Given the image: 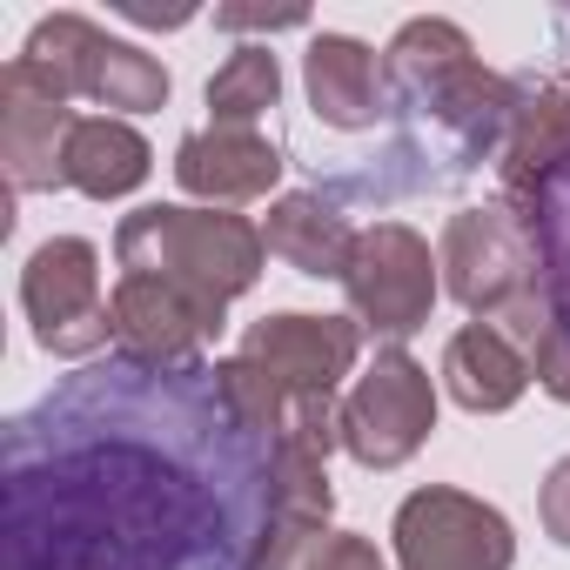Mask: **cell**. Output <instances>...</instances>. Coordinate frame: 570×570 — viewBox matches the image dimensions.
Here are the masks:
<instances>
[{"instance_id":"4fadbf2b","label":"cell","mask_w":570,"mask_h":570,"mask_svg":"<svg viewBox=\"0 0 570 570\" xmlns=\"http://www.w3.org/2000/svg\"><path fill=\"white\" fill-rule=\"evenodd\" d=\"M108 309H115V350L141 363H195L202 343L215 336V323L155 275H121Z\"/></svg>"},{"instance_id":"8fae6325","label":"cell","mask_w":570,"mask_h":570,"mask_svg":"<svg viewBox=\"0 0 570 570\" xmlns=\"http://www.w3.org/2000/svg\"><path fill=\"white\" fill-rule=\"evenodd\" d=\"M517 563V537L510 517L490 510L470 490L430 483L416 497H403L396 510V570H510Z\"/></svg>"},{"instance_id":"6da1fadb","label":"cell","mask_w":570,"mask_h":570,"mask_svg":"<svg viewBox=\"0 0 570 570\" xmlns=\"http://www.w3.org/2000/svg\"><path fill=\"white\" fill-rule=\"evenodd\" d=\"M275 436L215 363L108 356L0 436V570H255Z\"/></svg>"},{"instance_id":"d6986e66","label":"cell","mask_w":570,"mask_h":570,"mask_svg":"<svg viewBox=\"0 0 570 570\" xmlns=\"http://www.w3.org/2000/svg\"><path fill=\"white\" fill-rule=\"evenodd\" d=\"M275 95H282V68H275V55L268 48H235L222 68H215V81H208V128H255L268 108H275Z\"/></svg>"},{"instance_id":"5bb4252c","label":"cell","mask_w":570,"mask_h":570,"mask_svg":"<svg viewBox=\"0 0 570 570\" xmlns=\"http://www.w3.org/2000/svg\"><path fill=\"white\" fill-rule=\"evenodd\" d=\"M275 175H282V148L262 141L255 128H202L175 148V181L208 208L255 202L275 188Z\"/></svg>"},{"instance_id":"3957f363","label":"cell","mask_w":570,"mask_h":570,"mask_svg":"<svg viewBox=\"0 0 570 570\" xmlns=\"http://www.w3.org/2000/svg\"><path fill=\"white\" fill-rule=\"evenodd\" d=\"M121 275H155L168 289H181L215 330L228 323V303L255 289L262 275V228L228 215V208H135L115 228Z\"/></svg>"},{"instance_id":"7a4b0ae2","label":"cell","mask_w":570,"mask_h":570,"mask_svg":"<svg viewBox=\"0 0 570 570\" xmlns=\"http://www.w3.org/2000/svg\"><path fill=\"white\" fill-rule=\"evenodd\" d=\"M383 81H390V115L410 121L416 148H436L443 175L497 161L510 141V121L523 108V95L476 61L470 35L436 14L396 28V41L383 55Z\"/></svg>"},{"instance_id":"30bf717a","label":"cell","mask_w":570,"mask_h":570,"mask_svg":"<svg viewBox=\"0 0 570 570\" xmlns=\"http://www.w3.org/2000/svg\"><path fill=\"white\" fill-rule=\"evenodd\" d=\"M430 430H436L430 370L410 350H376V363L343 403V450L363 470H396L430 443Z\"/></svg>"},{"instance_id":"9c48e42d","label":"cell","mask_w":570,"mask_h":570,"mask_svg":"<svg viewBox=\"0 0 570 570\" xmlns=\"http://www.w3.org/2000/svg\"><path fill=\"white\" fill-rule=\"evenodd\" d=\"M343 289H350V316L356 330L383 336L390 350H403L430 309H436V262H430V242L403 222H376L356 235V255L343 268Z\"/></svg>"},{"instance_id":"52a82bcc","label":"cell","mask_w":570,"mask_h":570,"mask_svg":"<svg viewBox=\"0 0 570 570\" xmlns=\"http://www.w3.org/2000/svg\"><path fill=\"white\" fill-rule=\"evenodd\" d=\"M21 309L35 323V343L61 363H88L115 343V309L101 296V255L81 235H55L21 268Z\"/></svg>"},{"instance_id":"2e32d148","label":"cell","mask_w":570,"mask_h":570,"mask_svg":"<svg viewBox=\"0 0 570 570\" xmlns=\"http://www.w3.org/2000/svg\"><path fill=\"white\" fill-rule=\"evenodd\" d=\"M443 390H450L470 416H503V410L530 390V356H523L503 330L470 323V330H456L450 350H443Z\"/></svg>"},{"instance_id":"8992f818","label":"cell","mask_w":570,"mask_h":570,"mask_svg":"<svg viewBox=\"0 0 570 570\" xmlns=\"http://www.w3.org/2000/svg\"><path fill=\"white\" fill-rule=\"evenodd\" d=\"M356 350H363V330L356 316H262L235 356H222V383L235 396V410L275 436L282 410H289L296 396H336V383L356 370Z\"/></svg>"},{"instance_id":"277c9868","label":"cell","mask_w":570,"mask_h":570,"mask_svg":"<svg viewBox=\"0 0 570 570\" xmlns=\"http://www.w3.org/2000/svg\"><path fill=\"white\" fill-rule=\"evenodd\" d=\"M436 268H443V289H450L476 323L503 330V336L530 356V343H537L543 323H550V289H543V262H537L530 228H523L503 202L456 208V215L443 222Z\"/></svg>"},{"instance_id":"9a60e30c","label":"cell","mask_w":570,"mask_h":570,"mask_svg":"<svg viewBox=\"0 0 570 570\" xmlns=\"http://www.w3.org/2000/svg\"><path fill=\"white\" fill-rule=\"evenodd\" d=\"M303 81H309V108L356 135V128H376L390 115V81H383V61L356 41V35H316L309 55H303Z\"/></svg>"},{"instance_id":"7c38bea8","label":"cell","mask_w":570,"mask_h":570,"mask_svg":"<svg viewBox=\"0 0 570 570\" xmlns=\"http://www.w3.org/2000/svg\"><path fill=\"white\" fill-rule=\"evenodd\" d=\"M75 95L28 55L0 68V168L14 195L68 188V135H75Z\"/></svg>"},{"instance_id":"ffe728a7","label":"cell","mask_w":570,"mask_h":570,"mask_svg":"<svg viewBox=\"0 0 570 570\" xmlns=\"http://www.w3.org/2000/svg\"><path fill=\"white\" fill-rule=\"evenodd\" d=\"M530 376H537L557 403H570V309H550L543 336L530 343Z\"/></svg>"},{"instance_id":"7402d4cb","label":"cell","mask_w":570,"mask_h":570,"mask_svg":"<svg viewBox=\"0 0 570 570\" xmlns=\"http://www.w3.org/2000/svg\"><path fill=\"white\" fill-rule=\"evenodd\" d=\"M316 570H390V563L376 557V543H370V537H350V530H336Z\"/></svg>"},{"instance_id":"e0dca14e","label":"cell","mask_w":570,"mask_h":570,"mask_svg":"<svg viewBox=\"0 0 570 570\" xmlns=\"http://www.w3.org/2000/svg\"><path fill=\"white\" fill-rule=\"evenodd\" d=\"M262 242H268V255L275 262H289L296 275H316V282H343V268H350V255H356V228L343 222V208L330 202V195H282L275 208H268V222H262Z\"/></svg>"},{"instance_id":"603a6c76","label":"cell","mask_w":570,"mask_h":570,"mask_svg":"<svg viewBox=\"0 0 570 570\" xmlns=\"http://www.w3.org/2000/svg\"><path fill=\"white\" fill-rule=\"evenodd\" d=\"M309 14H296V8H282V14H262V8H215V28H303Z\"/></svg>"},{"instance_id":"5b68a950","label":"cell","mask_w":570,"mask_h":570,"mask_svg":"<svg viewBox=\"0 0 570 570\" xmlns=\"http://www.w3.org/2000/svg\"><path fill=\"white\" fill-rule=\"evenodd\" d=\"M497 181H503L497 202L537 242L550 309H570V68L537 95H523L510 141L497 155Z\"/></svg>"},{"instance_id":"ba28073f","label":"cell","mask_w":570,"mask_h":570,"mask_svg":"<svg viewBox=\"0 0 570 570\" xmlns=\"http://www.w3.org/2000/svg\"><path fill=\"white\" fill-rule=\"evenodd\" d=\"M21 55L41 61L68 95H81V101H95V108H121V115H155V108H168V68H161L155 55L128 48V41H108V35H101L95 21H81V14H48V21L28 35Z\"/></svg>"},{"instance_id":"ac0fdd59","label":"cell","mask_w":570,"mask_h":570,"mask_svg":"<svg viewBox=\"0 0 570 570\" xmlns=\"http://www.w3.org/2000/svg\"><path fill=\"white\" fill-rule=\"evenodd\" d=\"M148 168H155V155L128 121H115V115L75 121V135H68V188H81L95 202H121V195H135L148 181Z\"/></svg>"},{"instance_id":"44dd1931","label":"cell","mask_w":570,"mask_h":570,"mask_svg":"<svg viewBox=\"0 0 570 570\" xmlns=\"http://www.w3.org/2000/svg\"><path fill=\"white\" fill-rule=\"evenodd\" d=\"M537 517H543L550 543H563V550H570V456H563V463H550L543 497H537Z\"/></svg>"}]
</instances>
